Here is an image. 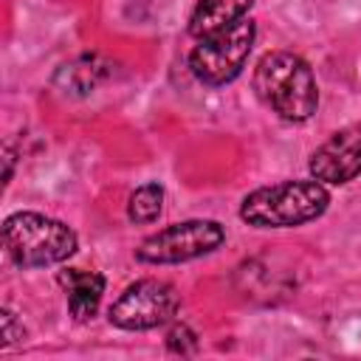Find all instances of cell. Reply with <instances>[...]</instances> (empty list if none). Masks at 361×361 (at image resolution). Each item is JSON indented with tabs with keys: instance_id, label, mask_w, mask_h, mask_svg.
Listing matches in <instances>:
<instances>
[{
	"instance_id": "11",
	"label": "cell",
	"mask_w": 361,
	"mask_h": 361,
	"mask_svg": "<svg viewBox=\"0 0 361 361\" xmlns=\"http://www.w3.org/2000/svg\"><path fill=\"white\" fill-rule=\"evenodd\" d=\"M164 212V186L149 180V183H141L130 200H127V217L130 223H138V226H147V223H155Z\"/></svg>"
},
{
	"instance_id": "10",
	"label": "cell",
	"mask_w": 361,
	"mask_h": 361,
	"mask_svg": "<svg viewBox=\"0 0 361 361\" xmlns=\"http://www.w3.org/2000/svg\"><path fill=\"white\" fill-rule=\"evenodd\" d=\"M254 0H197L189 17V34L195 39L212 37L234 23H240L243 17H248Z\"/></svg>"
},
{
	"instance_id": "7",
	"label": "cell",
	"mask_w": 361,
	"mask_h": 361,
	"mask_svg": "<svg viewBox=\"0 0 361 361\" xmlns=\"http://www.w3.org/2000/svg\"><path fill=\"white\" fill-rule=\"evenodd\" d=\"M310 178L327 186H344L361 175V121L336 130L307 161Z\"/></svg>"
},
{
	"instance_id": "6",
	"label": "cell",
	"mask_w": 361,
	"mask_h": 361,
	"mask_svg": "<svg viewBox=\"0 0 361 361\" xmlns=\"http://www.w3.org/2000/svg\"><path fill=\"white\" fill-rule=\"evenodd\" d=\"M178 310H180L178 288L166 279L144 276L121 290V296L110 305L107 319L118 330L144 333V330H155L175 322Z\"/></svg>"
},
{
	"instance_id": "9",
	"label": "cell",
	"mask_w": 361,
	"mask_h": 361,
	"mask_svg": "<svg viewBox=\"0 0 361 361\" xmlns=\"http://www.w3.org/2000/svg\"><path fill=\"white\" fill-rule=\"evenodd\" d=\"M110 73H113V62L104 59L102 54H79L76 59L65 62L56 71L54 87H59L65 96L82 99L93 93L104 79H110Z\"/></svg>"
},
{
	"instance_id": "13",
	"label": "cell",
	"mask_w": 361,
	"mask_h": 361,
	"mask_svg": "<svg viewBox=\"0 0 361 361\" xmlns=\"http://www.w3.org/2000/svg\"><path fill=\"white\" fill-rule=\"evenodd\" d=\"M0 327H3V350H8V347H14V344H20V341H23V336H25L23 324L17 322V316H14L8 307H3V313H0Z\"/></svg>"
},
{
	"instance_id": "8",
	"label": "cell",
	"mask_w": 361,
	"mask_h": 361,
	"mask_svg": "<svg viewBox=\"0 0 361 361\" xmlns=\"http://www.w3.org/2000/svg\"><path fill=\"white\" fill-rule=\"evenodd\" d=\"M56 282L65 290L71 316L76 322H90L104 296V285H107L104 276L99 271H87V268H62L56 274Z\"/></svg>"
},
{
	"instance_id": "4",
	"label": "cell",
	"mask_w": 361,
	"mask_h": 361,
	"mask_svg": "<svg viewBox=\"0 0 361 361\" xmlns=\"http://www.w3.org/2000/svg\"><path fill=\"white\" fill-rule=\"evenodd\" d=\"M257 25L251 17H243L240 23L197 39V45L189 51V71L192 76L206 87H223L234 82L254 48Z\"/></svg>"
},
{
	"instance_id": "1",
	"label": "cell",
	"mask_w": 361,
	"mask_h": 361,
	"mask_svg": "<svg viewBox=\"0 0 361 361\" xmlns=\"http://www.w3.org/2000/svg\"><path fill=\"white\" fill-rule=\"evenodd\" d=\"M257 96L290 124L307 121L319 107V85L313 68L293 51H268L254 68Z\"/></svg>"
},
{
	"instance_id": "2",
	"label": "cell",
	"mask_w": 361,
	"mask_h": 361,
	"mask_svg": "<svg viewBox=\"0 0 361 361\" xmlns=\"http://www.w3.org/2000/svg\"><path fill=\"white\" fill-rule=\"evenodd\" d=\"M330 206L322 180H279L248 192L240 203V220L254 228H293L319 220Z\"/></svg>"
},
{
	"instance_id": "5",
	"label": "cell",
	"mask_w": 361,
	"mask_h": 361,
	"mask_svg": "<svg viewBox=\"0 0 361 361\" xmlns=\"http://www.w3.org/2000/svg\"><path fill=\"white\" fill-rule=\"evenodd\" d=\"M226 243V228L217 220L195 217L158 228L135 248V259L144 265H178L217 251Z\"/></svg>"
},
{
	"instance_id": "3",
	"label": "cell",
	"mask_w": 361,
	"mask_h": 361,
	"mask_svg": "<svg viewBox=\"0 0 361 361\" xmlns=\"http://www.w3.org/2000/svg\"><path fill=\"white\" fill-rule=\"evenodd\" d=\"M3 248L20 268H48L71 259L79 248L76 231L39 212H14L3 220Z\"/></svg>"
},
{
	"instance_id": "12",
	"label": "cell",
	"mask_w": 361,
	"mask_h": 361,
	"mask_svg": "<svg viewBox=\"0 0 361 361\" xmlns=\"http://www.w3.org/2000/svg\"><path fill=\"white\" fill-rule=\"evenodd\" d=\"M164 341H166V353L169 355H180V358L197 355V350H200L197 333L189 324H183V322H172V327L166 330V338Z\"/></svg>"
}]
</instances>
